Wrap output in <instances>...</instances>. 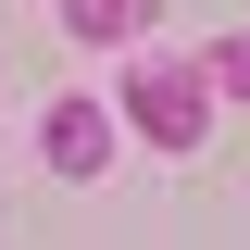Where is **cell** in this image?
<instances>
[{
  "instance_id": "obj_1",
  "label": "cell",
  "mask_w": 250,
  "mask_h": 250,
  "mask_svg": "<svg viewBox=\"0 0 250 250\" xmlns=\"http://www.w3.org/2000/svg\"><path fill=\"white\" fill-rule=\"evenodd\" d=\"M200 113H213V75L200 62H138L125 75V125L150 150H200Z\"/></svg>"
},
{
  "instance_id": "obj_2",
  "label": "cell",
  "mask_w": 250,
  "mask_h": 250,
  "mask_svg": "<svg viewBox=\"0 0 250 250\" xmlns=\"http://www.w3.org/2000/svg\"><path fill=\"white\" fill-rule=\"evenodd\" d=\"M113 125L125 113H100V100H50V138H38L50 175H100V163H113Z\"/></svg>"
},
{
  "instance_id": "obj_3",
  "label": "cell",
  "mask_w": 250,
  "mask_h": 250,
  "mask_svg": "<svg viewBox=\"0 0 250 250\" xmlns=\"http://www.w3.org/2000/svg\"><path fill=\"white\" fill-rule=\"evenodd\" d=\"M150 13H163V0H62V38H88V50H138Z\"/></svg>"
},
{
  "instance_id": "obj_4",
  "label": "cell",
  "mask_w": 250,
  "mask_h": 250,
  "mask_svg": "<svg viewBox=\"0 0 250 250\" xmlns=\"http://www.w3.org/2000/svg\"><path fill=\"white\" fill-rule=\"evenodd\" d=\"M213 88H225V100H250V38H225V50H213Z\"/></svg>"
}]
</instances>
